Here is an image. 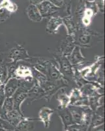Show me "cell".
<instances>
[{"instance_id": "1", "label": "cell", "mask_w": 105, "mask_h": 131, "mask_svg": "<svg viewBox=\"0 0 105 131\" xmlns=\"http://www.w3.org/2000/svg\"><path fill=\"white\" fill-rule=\"evenodd\" d=\"M31 56L22 45H16L10 49L8 53V64H18L21 61H25L30 58Z\"/></svg>"}, {"instance_id": "2", "label": "cell", "mask_w": 105, "mask_h": 131, "mask_svg": "<svg viewBox=\"0 0 105 131\" xmlns=\"http://www.w3.org/2000/svg\"><path fill=\"white\" fill-rule=\"evenodd\" d=\"M54 60L57 62V66L60 72L67 78L73 79L74 73V67L72 66L67 57L56 53L54 56Z\"/></svg>"}, {"instance_id": "3", "label": "cell", "mask_w": 105, "mask_h": 131, "mask_svg": "<svg viewBox=\"0 0 105 131\" xmlns=\"http://www.w3.org/2000/svg\"><path fill=\"white\" fill-rule=\"evenodd\" d=\"M46 77L48 80L54 83L62 82L65 85H67L69 83V79L60 72L58 66L51 61L48 68Z\"/></svg>"}, {"instance_id": "4", "label": "cell", "mask_w": 105, "mask_h": 131, "mask_svg": "<svg viewBox=\"0 0 105 131\" xmlns=\"http://www.w3.org/2000/svg\"><path fill=\"white\" fill-rule=\"evenodd\" d=\"M28 90L23 86H20L12 96L14 102V110H16L23 114L24 113L22 111L21 107L23 102L28 98Z\"/></svg>"}, {"instance_id": "5", "label": "cell", "mask_w": 105, "mask_h": 131, "mask_svg": "<svg viewBox=\"0 0 105 131\" xmlns=\"http://www.w3.org/2000/svg\"><path fill=\"white\" fill-rule=\"evenodd\" d=\"M76 40L70 36L67 37L61 41V45L56 51V53L68 57L76 45Z\"/></svg>"}, {"instance_id": "6", "label": "cell", "mask_w": 105, "mask_h": 131, "mask_svg": "<svg viewBox=\"0 0 105 131\" xmlns=\"http://www.w3.org/2000/svg\"><path fill=\"white\" fill-rule=\"evenodd\" d=\"M21 79H17L16 78H9L3 85V92L5 96H12L16 91L18 89L21 85Z\"/></svg>"}, {"instance_id": "7", "label": "cell", "mask_w": 105, "mask_h": 131, "mask_svg": "<svg viewBox=\"0 0 105 131\" xmlns=\"http://www.w3.org/2000/svg\"><path fill=\"white\" fill-rule=\"evenodd\" d=\"M54 112V109L48 106H43L38 112V117L37 119L43 123L46 128L50 127L51 123V116Z\"/></svg>"}, {"instance_id": "8", "label": "cell", "mask_w": 105, "mask_h": 131, "mask_svg": "<svg viewBox=\"0 0 105 131\" xmlns=\"http://www.w3.org/2000/svg\"><path fill=\"white\" fill-rule=\"evenodd\" d=\"M67 58L69 59L71 64H72V66L74 67H76V66H78L84 64L85 60H86L84 56L82 53L80 47L76 45H75L74 48L72 51L71 53L70 54V55L67 57Z\"/></svg>"}, {"instance_id": "9", "label": "cell", "mask_w": 105, "mask_h": 131, "mask_svg": "<svg viewBox=\"0 0 105 131\" xmlns=\"http://www.w3.org/2000/svg\"><path fill=\"white\" fill-rule=\"evenodd\" d=\"M38 11L43 18L52 16L58 10V7L54 5L48 0H45L37 5Z\"/></svg>"}, {"instance_id": "10", "label": "cell", "mask_w": 105, "mask_h": 131, "mask_svg": "<svg viewBox=\"0 0 105 131\" xmlns=\"http://www.w3.org/2000/svg\"><path fill=\"white\" fill-rule=\"evenodd\" d=\"M63 24V18L58 16H52L46 24V31L49 34H56L59 28Z\"/></svg>"}, {"instance_id": "11", "label": "cell", "mask_w": 105, "mask_h": 131, "mask_svg": "<svg viewBox=\"0 0 105 131\" xmlns=\"http://www.w3.org/2000/svg\"><path fill=\"white\" fill-rule=\"evenodd\" d=\"M93 32L88 29H82V32L79 35L77 41H75L76 45L83 47H89L91 46V37Z\"/></svg>"}, {"instance_id": "12", "label": "cell", "mask_w": 105, "mask_h": 131, "mask_svg": "<svg viewBox=\"0 0 105 131\" xmlns=\"http://www.w3.org/2000/svg\"><path fill=\"white\" fill-rule=\"evenodd\" d=\"M45 95V91L35 81L30 90L28 92V100H30L31 102L35 101V100L44 98Z\"/></svg>"}, {"instance_id": "13", "label": "cell", "mask_w": 105, "mask_h": 131, "mask_svg": "<svg viewBox=\"0 0 105 131\" xmlns=\"http://www.w3.org/2000/svg\"><path fill=\"white\" fill-rule=\"evenodd\" d=\"M2 117L9 122V123L15 128L18 123L22 119L24 115L23 113H20L16 110H12L10 112H6L2 115Z\"/></svg>"}, {"instance_id": "14", "label": "cell", "mask_w": 105, "mask_h": 131, "mask_svg": "<svg viewBox=\"0 0 105 131\" xmlns=\"http://www.w3.org/2000/svg\"><path fill=\"white\" fill-rule=\"evenodd\" d=\"M56 94V99L59 102L58 110L67 108L70 106V97L66 92V86L59 89Z\"/></svg>"}, {"instance_id": "15", "label": "cell", "mask_w": 105, "mask_h": 131, "mask_svg": "<svg viewBox=\"0 0 105 131\" xmlns=\"http://www.w3.org/2000/svg\"><path fill=\"white\" fill-rule=\"evenodd\" d=\"M36 119L24 116L18 124L14 128L13 131H31L34 129L33 121Z\"/></svg>"}, {"instance_id": "16", "label": "cell", "mask_w": 105, "mask_h": 131, "mask_svg": "<svg viewBox=\"0 0 105 131\" xmlns=\"http://www.w3.org/2000/svg\"><path fill=\"white\" fill-rule=\"evenodd\" d=\"M63 25L65 26L66 30H67V36H70L76 40L75 37L77 31V27L73 21L72 16H68L63 18Z\"/></svg>"}, {"instance_id": "17", "label": "cell", "mask_w": 105, "mask_h": 131, "mask_svg": "<svg viewBox=\"0 0 105 131\" xmlns=\"http://www.w3.org/2000/svg\"><path fill=\"white\" fill-rule=\"evenodd\" d=\"M58 115L62 123L63 130L67 128L69 125L74 123L73 118H72L71 113L69 111L68 108L61 109V110L58 109Z\"/></svg>"}, {"instance_id": "18", "label": "cell", "mask_w": 105, "mask_h": 131, "mask_svg": "<svg viewBox=\"0 0 105 131\" xmlns=\"http://www.w3.org/2000/svg\"><path fill=\"white\" fill-rule=\"evenodd\" d=\"M26 14L30 20L34 23H38L43 20V17L41 15L37 6L30 4L26 9Z\"/></svg>"}, {"instance_id": "19", "label": "cell", "mask_w": 105, "mask_h": 131, "mask_svg": "<svg viewBox=\"0 0 105 131\" xmlns=\"http://www.w3.org/2000/svg\"><path fill=\"white\" fill-rule=\"evenodd\" d=\"M93 111L89 107H82V119L81 125H84L87 128L89 127L91 124L92 117H93Z\"/></svg>"}, {"instance_id": "20", "label": "cell", "mask_w": 105, "mask_h": 131, "mask_svg": "<svg viewBox=\"0 0 105 131\" xmlns=\"http://www.w3.org/2000/svg\"><path fill=\"white\" fill-rule=\"evenodd\" d=\"M67 108L71 113V116L73 118V123L76 124H81L82 107L69 106Z\"/></svg>"}, {"instance_id": "21", "label": "cell", "mask_w": 105, "mask_h": 131, "mask_svg": "<svg viewBox=\"0 0 105 131\" xmlns=\"http://www.w3.org/2000/svg\"><path fill=\"white\" fill-rule=\"evenodd\" d=\"M9 79V69L7 63L0 60V83L4 84Z\"/></svg>"}, {"instance_id": "22", "label": "cell", "mask_w": 105, "mask_h": 131, "mask_svg": "<svg viewBox=\"0 0 105 131\" xmlns=\"http://www.w3.org/2000/svg\"><path fill=\"white\" fill-rule=\"evenodd\" d=\"M104 116H101L100 115H98L95 113V112H93V117H92L91 121V124L89 125L88 130L91 129V128H96V127H99L101 125H104Z\"/></svg>"}, {"instance_id": "23", "label": "cell", "mask_w": 105, "mask_h": 131, "mask_svg": "<svg viewBox=\"0 0 105 131\" xmlns=\"http://www.w3.org/2000/svg\"><path fill=\"white\" fill-rule=\"evenodd\" d=\"M14 110V102L12 96L6 97L5 98L2 107V115L3 113Z\"/></svg>"}, {"instance_id": "24", "label": "cell", "mask_w": 105, "mask_h": 131, "mask_svg": "<svg viewBox=\"0 0 105 131\" xmlns=\"http://www.w3.org/2000/svg\"><path fill=\"white\" fill-rule=\"evenodd\" d=\"M0 8L6 9L10 13L16 12L18 9L16 4L10 2V0H3L0 3Z\"/></svg>"}, {"instance_id": "25", "label": "cell", "mask_w": 105, "mask_h": 131, "mask_svg": "<svg viewBox=\"0 0 105 131\" xmlns=\"http://www.w3.org/2000/svg\"><path fill=\"white\" fill-rule=\"evenodd\" d=\"M69 97H70V105H71L74 102L76 101L77 100H78L79 98H82L83 96L82 93L81 91L78 87H75L73 88L71 90V92L69 93Z\"/></svg>"}, {"instance_id": "26", "label": "cell", "mask_w": 105, "mask_h": 131, "mask_svg": "<svg viewBox=\"0 0 105 131\" xmlns=\"http://www.w3.org/2000/svg\"><path fill=\"white\" fill-rule=\"evenodd\" d=\"M63 131H87V128L81 124L73 123L63 130Z\"/></svg>"}, {"instance_id": "27", "label": "cell", "mask_w": 105, "mask_h": 131, "mask_svg": "<svg viewBox=\"0 0 105 131\" xmlns=\"http://www.w3.org/2000/svg\"><path fill=\"white\" fill-rule=\"evenodd\" d=\"M10 16V13H9L6 9L0 8V22L3 23L9 19Z\"/></svg>"}, {"instance_id": "28", "label": "cell", "mask_w": 105, "mask_h": 131, "mask_svg": "<svg viewBox=\"0 0 105 131\" xmlns=\"http://www.w3.org/2000/svg\"><path fill=\"white\" fill-rule=\"evenodd\" d=\"M81 22L83 26H84L85 28H87V27H89V26L91 25V24L92 18H89V17H87V16L82 15V19H81Z\"/></svg>"}, {"instance_id": "29", "label": "cell", "mask_w": 105, "mask_h": 131, "mask_svg": "<svg viewBox=\"0 0 105 131\" xmlns=\"http://www.w3.org/2000/svg\"><path fill=\"white\" fill-rule=\"evenodd\" d=\"M48 1L58 8L61 7L65 3V0H48Z\"/></svg>"}, {"instance_id": "30", "label": "cell", "mask_w": 105, "mask_h": 131, "mask_svg": "<svg viewBox=\"0 0 105 131\" xmlns=\"http://www.w3.org/2000/svg\"><path fill=\"white\" fill-rule=\"evenodd\" d=\"M5 98V96L4 92H3V88L1 91H0V110H2V105H3V102H4Z\"/></svg>"}, {"instance_id": "31", "label": "cell", "mask_w": 105, "mask_h": 131, "mask_svg": "<svg viewBox=\"0 0 105 131\" xmlns=\"http://www.w3.org/2000/svg\"><path fill=\"white\" fill-rule=\"evenodd\" d=\"M44 1H45V0H30V4L34 5L37 6V5L40 4L41 3H42Z\"/></svg>"}, {"instance_id": "32", "label": "cell", "mask_w": 105, "mask_h": 131, "mask_svg": "<svg viewBox=\"0 0 105 131\" xmlns=\"http://www.w3.org/2000/svg\"><path fill=\"white\" fill-rule=\"evenodd\" d=\"M3 85H4V84H2L0 83V91L3 88Z\"/></svg>"}]
</instances>
